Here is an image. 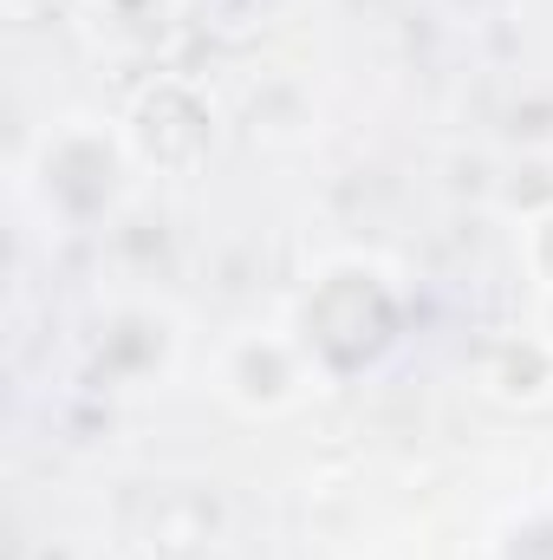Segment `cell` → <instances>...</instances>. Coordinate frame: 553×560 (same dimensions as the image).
<instances>
[{"mask_svg": "<svg viewBox=\"0 0 553 560\" xmlns=\"http://www.w3.org/2000/svg\"><path fill=\"white\" fill-rule=\"evenodd\" d=\"M502 398H541L548 392V359L541 352H508V372L495 378Z\"/></svg>", "mask_w": 553, "mask_h": 560, "instance_id": "obj_5", "label": "cell"}, {"mask_svg": "<svg viewBox=\"0 0 553 560\" xmlns=\"http://www.w3.org/2000/svg\"><path fill=\"white\" fill-rule=\"evenodd\" d=\"M105 7H118V13H143V7H156V0H105Z\"/></svg>", "mask_w": 553, "mask_h": 560, "instance_id": "obj_7", "label": "cell"}, {"mask_svg": "<svg viewBox=\"0 0 553 560\" xmlns=\"http://www.w3.org/2000/svg\"><path fill=\"white\" fill-rule=\"evenodd\" d=\"M528 261H534V275L553 287V209L534 222V235H528Z\"/></svg>", "mask_w": 553, "mask_h": 560, "instance_id": "obj_6", "label": "cell"}, {"mask_svg": "<svg viewBox=\"0 0 553 560\" xmlns=\"http://www.w3.org/2000/svg\"><path fill=\"white\" fill-rule=\"evenodd\" d=\"M299 392V359L280 339H242L228 352V398L248 411H280Z\"/></svg>", "mask_w": 553, "mask_h": 560, "instance_id": "obj_4", "label": "cell"}, {"mask_svg": "<svg viewBox=\"0 0 553 560\" xmlns=\"http://www.w3.org/2000/svg\"><path fill=\"white\" fill-rule=\"evenodd\" d=\"M131 150L156 170H196L209 156V112L189 85H150L131 112Z\"/></svg>", "mask_w": 553, "mask_h": 560, "instance_id": "obj_3", "label": "cell"}, {"mask_svg": "<svg viewBox=\"0 0 553 560\" xmlns=\"http://www.w3.org/2000/svg\"><path fill=\"white\" fill-rule=\"evenodd\" d=\"M118 170H125L118 163V143L105 138V131H92V125H72V131L46 138L39 196H46V209L85 222V215H98V209L118 202Z\"/></svg>", "mask_w": 553, "mask_h": 560, "instance_id": "obj_2", "label": "cell"}, {"mask_svg": "<svg viewBox=\"0 0 553 560\" xmlns=\"http://www.w3.org/2000/svg\"><path fill=\"white\" fill-rule=\"evenodd\" d=\"M548 332H553V300H548Z\"/></svg>", "mask_w": 553, "mask_h": 560, "instance_id": "obj_8", "label": "cell"}, {"mask_svg": "<svg viewBox=\"0 0 553 560\" xmlns=\"http://www.w3.org/2000/svg\"><path fill=\"white\" fill-rule=\"evenodd\" d=\"M299 326H306V352L313 359H326L332 372H352V365L385 352V339L398 326V306H391V287L372 268H332L313 287Z\"/></svg>", "mask_w": 553, "mask_h": 560, "instance_id": "obj_1", "label": "cell"}]
</instances>
